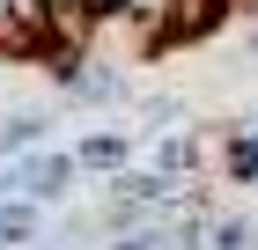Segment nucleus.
I'll use <instances>...</instances> for the list:
<instances>
[{
	"instance_id": "f8f14e48",
	"label": "nucleus",
	"mask_w": 258,
	"mask_h": 250,
	"mask_svg": "<svg viewBox=\"0 0 258 250\" xmlns=\"http://www.w3.org/2000/svg\"><path fill=\"white\" fill-rule=\"evenodd\" d=\"M251 147H258V118H251Z\"/></svg>"
},
{
	"instance_id": "6e6552de",
	"label": "nucleus",
	"mask_w": 258,
	"mask_h": 250,
	"mask_svg": "<svg viewBox=\"0 0 258 250\" xmlns=\"http://www.w3.org/2000/svg\"><path fill=\"white\" fill-rule=\"evenodd\" d=\"M59 15L96 22V30H103V22H118V15H125V0H52V22H59Z\"/></svg>"
},
{
	"instance_id": "9d476101",
	"label": "nucleus",
	"mask_w": 258,
	"mask_h": 250,
	"mask_svg": "<svg viewBox=\"0 0 258 250\" xmlns=\"http://www.w3.org/2000/svg\"><path fill=\"white\" fill-rule=\"evenodd\" d=\"M0 59H37V52H30V37L15 30V15H8V0H0Z\"/></svg>"
},
{
	"instance_id": "20e7f679",
	"label": "nucleus",
	"mask_w": 258,
	"mask_h": 250,
	"mask_svg": "<svg viewBox=\"0 0 258 250\" xmlns=\"http://www.w3.org/2000/svg\"><path fill=\"white\" fill-rule=\"evenodd\" d=\"M37 147H52V111H8L0 118V170L37 154Z\"/></svg>"
},
{
	"instance_id": "7ed1b4c3",
	"label": "nucleus",
	"mask_w": 258,
	"mask_h": 250,
	"mask_svg": "<svg viewBox=\"0 0 258 250\" xmlns=\"http://www.w3.org/2000/svg\"><path fill=\"white\" fill-rule=\"evenodd\" d=\"M74 162H81V177H125L133 170V133H81L74 140Z\"/></svg>"
},
{
	"instance_id": "f03ea898",
	"label": "nucleus",
	"mask_w": 258,
	"mask_h": 250,
	"mask_svg": "<svg viewBox=\"0 0 258 250\" xmlns=\"http://www.w3.org/2000/svg\"><path fill=\"white\" fill-rule=\"evenodd\" d=\"M67 103H81V111H125V103H140V89L125 81V66H111V59H89V66L67 81Z\"/></svg>"
},
{
	"instance_id": "39448f33",
	"label": "nucleus",
	"mask_w": 258,
	"mask_h": 250,
	"mask_svg": "<svg viewBox=\"0 0 258 250\" xmlns=\"http://www.w3.org/2000/svg\"><path fill=\"white\" fill-rule=\"evenodd\" d=\"M22 243H44V206L8 199V206H0V250H22Z\"/></svg>"
},
{
	"instance_id": "9b49d317",
	"label": "nucleus",
	"mask_w": 258,
	"mask_h": 250,
	"mask_svg": "<svg viewBox=\"0 0 258 250\" xmlns=\"http://www.w3.org/2000/svg\"><path fill=\"white\" fill-rule=\"evenodd\" d=\"M251 52H258V15H251Z\"/></svg>"
},
{
	"instance_id": "1a4fd4ad",
	"label": "nucleus",
	"mask_w": 258,
	"mask_h": 250,
	"mask_svg": "<svg viewBox=\"0 0 258 250\" xmlns=\"http://www.w3.org/2000/svg\"><path fill=\"white\" fill-rule=\"evenodd\" d=\"M111 250H170V221H148V228H133V235H118Z\"/></svg>"
},
{
	"instance_id": "0eeeda50",
	"label": "nucleus",
	"mask_w": 258,
	"mask_h": 250,
	"mask_svg": "<svg viewBox=\"0 0 258 250\" xmlns=\"http://www.w3.org/2000/svg\"><path fill=\"white\" fill-rule=\"evenodd\" d=\"M251 243H258V228L243 213H214L207 221V250H251Z\"/></svg>"
},
{
	"instance_id": "423d86ee",
	"label": "nucleus",
	"mask_w": 258,
	"mask_h": 250,
	"mask_svg": "<svg viewBox=\"0 0 258 250\" xmlns=\"http://www.w3.org/2000/svg\"><path fill=\"white\" fill-rule=\"evenodd\" d=\"M140 118H148V125H155V140L162 133H184V96H170V89H155V96H140Z\"/></svg>"
},
{
	"instance_id": "f257e3e1",
	"label": "nucleus",
	"mask_w": 258,
	"mask_h": 250,
	"mask_svg": "<svg viewBox=\"0 0 258 250\" xmlns=\"http://www.w3.org/2000/svg\"><path fill=\"white\" fill-rule=\"evenodd\" d=\"M15 170V192L30 199V206H67V192L81 184V162H74V147H37V154H22V162H8Z\"/></svg>"
}]
</instances>
